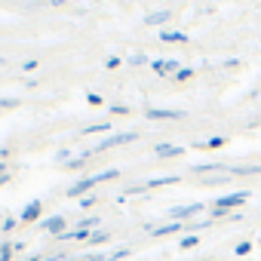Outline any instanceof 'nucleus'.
I'll list each match as a JSON object with an SVG mask.
<instances>
[{
  "instance_id": "nucleus-1",
  "label": "nucleus",
  "mask_w": 261,
  "mask_h": 261,
  "mask_svg": "<svg viewBox=\"0 0 261 261\" xmlns=\"http://www.w3.org/2000/svg\"><path fill=\"white\" fill-rule=\"evenodd\" d=\"M252 194L249 191H233V194H224V197H215L212 200V209H227V212H233V209H240V206H246V200H249Z\"/></svg>"
},
{
  "instance_id": "nucleus-2",
  "label": "nucleus",
  "mask_w": 261,
  "mask_h": 261,
  "mask_svg": "<svg viewBox=\"0 0 261 261\" xmlns=\"http://www.w3.org/2000/svg\"><path fill=\"white\" fill-rule=\"evenodd\" d=\"M139 139V133L136 129H129V133H117V136H108V139H101L98 145H95V154H101V151H111V148H120V145H133Z\"/></svg>"
},
{
  "instance_id": "nucleus-3",
  "label": "nucleus",
  "mask_w": 261,
  "mask_h": 261,
  "mask_svg": "<svg viewBox=\"0 0 261 261\" xmlns=\"http://www.w3.org/2000/svg\"><path fill=\"white\" fill-rule=\"evenodd\" d=\"M206 206L203 203H188V206H172L166 215L172 218V221H188V218H194V215H200Z\"/></svg>"
},
{
  "instance_id": "nucleus-4",
  "label": "nucleus",
  "mask_w": 261,
  "mask_h": 261,
  "mask_svg": "<svg viewBox=\"0 0 261 261\" xmlns=\"http://www.w3.org/2000/svg\"><path fill=\"white\" fill-rule=\"evenodd\" d=\"M65 227H68V218H65V215H49V218H43V221L37 224V230L53 233V237H62V233H65Z\"/></svg>"
},
{
  "instance_id": "nucleus-5",
  "label": "nucleus",
  "mask_w": 261,
  "mask_h": 261,
  "mask_svg": "<svg viewBox=\"0 0 261 261\" xmlns=\"http://www.w3.org/2000/svg\"><path fill=\"white\" fill-rule=\"evenodd\" d=\"M145 117L148 120H181L185 111H178V108H148Z\"/></svg>"
},
{
  "instance_id": "nucleus-6",
  "label": "nucleus",
  "mask_w": 261,
  "mask_h": 261,
  "mask_svg": "<svg viewBox=\"0 0 261 261\" xmlns=\"http://www.w3.org/2000/svg\"><path fill=\"white\" fill-rule=\"evenodd\" d=\"M185 151H188V148H178V145L160 142V145L154 148V157H157V160H172V157H185Z\"/></svg>"
},
{
  "instance_id": "nucleus-7",
  "label": "nucleus",
  "mask_w": 261,
  "mask_h": 261,
  "mask_svg": "<svg viewBox=\"0 0 261 261\" xmlns=\"http://www.w3.org/2000/svg\"><path fill=\"white\" fill-rule=\"evenodd\" d=\"M95 185H98V178H95V175H86V178L74 181V185H71V188H68L65 194H68V197H83V194H89V191H92Z\"/></svg>"
},
{
  "instance_id": "nucleus-8",
  "label": "nucleus",
  "mask_w": 261,
  "mask_h": 261,
  "mask_svg": "<svg viewBox=\"0 0 261 261\" xmlns=\"http://www.w3.org/2000/svg\"><path fill=\"white\" fill-rule=\"evenodd\" d=\"M40 215H43V203H40V200H31V203L22 209L19 221H22V224H28V221H40Z\"/></svg>"
},
{
  "instance_id": "nucleus-9",
  "label": "nucleus",
  "mask_w": 261,
  "mask_h": 261,
  "mask_svg": "<svg viewBox=\"0 0 261 261\" xmlns=\"http://www.w3.org/2000/svg\"><path fill=\"white\" fill-rule=\"evenodd\" d=\"M151 68H154V74H160V77H166V74H175L181 65L175 62V59H154L151 62Z\"/></svg>"
},
{
  "instance_id": "nucleus-10",
  "label": "nucleus",
  "mask_w": 261,
  "mask_h": 261,
  "mask_svg": "<svg viewBox=\"0 0 261 261\" xmlns=\"http://www.w3.org/2000/svg\"><path fill=\"white\" fill-rule=\"evenodd\" d=\"M169 22H172V13H169V10H157V13H148V16H145V25H154V28L169 25Z\"/></svg>"
},
{
  "instance_id": "nucleus-11",
  "label": "nucleus",
  "mask_w": 261,
  "mask_h": 261,
  "mask_svg": "<svg viewBox=\"0 0 261 261\" xmlns=\"http://www.w3.org/2000/svg\"><path fill=\"white\" fill-rule=\"evenodd\" d=\"M178 230H185V221H166V224L151 227V233H154V237H169V233H178Z\"/></svg>"
},
{
  "instance_id": "nucleus-12",
  "label": "nucleus",
  "mask_w": 261,
  "mask_h": 261,
  "mask_svg": "<svg viewBox=\"0 0 261 261\" xmlns=\"http://www.w3.org/2000/svg\"><path fill=\"white\" fill-rule=\"evenodd\" d=\"M160 40H163V43H188V34H185V31H169V28H163V31H160Z\"/></svg>"
},
{
  "instance_id": "nucleus-13",
  "label": "nucleus",
  "mask_w": 261,
  "mask_h": 261,
  "mask_svg": "<svg viewBox=\"0 0 261 261\" xmlns=\"http://www.w3.org/2000/svg\"><path fill=\"white\" fill-rule=\"evenodd\" d=\"M181 178H185V175H160V178H148L145 185H148V188H166V185H178Z\"/></svg>"
},
{
  "instance_id": "nucleus-14",
  "label": "nucleus",
  "mask_w": 261,
  "mask_h": 261,
  "mask_svg": "<svg viewBox=\"0 0 261 261\" xmlns=\"http://www.w3.org/2000/svg\"><path fill=\"white\" fill-rule=\"evenodd\" d=\"M224 136H212V139H206V142H197L194 148H203V151H215V148H224Z\"/></svg>"
},
{
  "instance_id": "nucleus-15",
  "label": "nucleus",
  "mask_w": 261,
  "mask_h": 261,
  "mask_svg": "<svg viewBox=\"0 0 261 261\" xmlns=\"http://www.w3.org/2000/svg\"><path fill=\"white\" fill-rule=\"evenodd\" d=\"M230 175H261V163L258 166H230Z\"/></svg>"
},
{
  "instance_id": "nucleus-16",
  "label": "nucleus",
  "mask_w": 261,
  "mask_h": 261,
  "mask_svg": "<svg viewBox=\"0 0 261 261\" xmlns=\"http://www.w3.org/2000/svg\"><path fill=\"white\" fill-rule=\"evenodd\" d=\"M80 133H83V136H95V133H111V123H92V126H83Z\"/></svg>"
},
{
  "instance_id": "nucleus-17",
  "label": "nucleus",
  "mask_w": 261,
  "mask_h": 261,
  "mask_svg": "<svg viewBox=\"0 0 261 261\" xmlns=\"http://www.w3.org/2000/svg\"><path fill=\"white\" fill-rule=\"evenodd\" d=\"M111 240V233L108 230H92L89 233V240H86V246H98V243H108Z\"/></svg>"
},
{
  "instance_id": "nucleus-18",
  "label": "nucleus",
  "mask_w": 261,
  "mask_h": 261,
  "mask_svg": "<svg viewBox=\"0 0 261 261\" xmlns=\"http://www.w3.org/2000/svg\"><path fill=\"white\" fill-rule=\"evenodd\" d=\"M194 74H197V71H194V68H188V65H185V68H178V71H175V74H172V77H175V80H178V83H185V80H194Z\"/></svg>"
},
{
  "instance_id": "nucleus-19",
  "label": "nucleus",
  "mask_w": 261,
  "mask_h": 261,
  "mask_svg": "<svg viewBox=\"0 0 261 261\" xmlns=\"http://www.w3.org/2000/svg\"><path fill=\"white\" fill-rule=\"evenodd\" d=\"M215 169H224V163H197V166H191V172H215Z\"/></svg>"
},
{
  "instance_id": "nucleus-20",
  "label": "nucleus",
  "mask_w": 261,
  "mask_h": 261,
  "mask_svg": "<svg viewBox=\"0 0 261 261\" xmlns=\"http://www.w3.org/2000/svg\"><path fill=\"white\" fill-rule=\"evenodd\" d=\"M95 203H98V197H92V194H86V197H80V200H77V206H80L83 212H86V209H92Z\"/></svg>"
},
{
  "instance_id": "nucleus-21",
  "label": "nucleus",
  "mask_w": 261,
  "mask_h": 261,
  "mask_svg": "<svg viewBox=\"0 0 261 261\" xmlns=\"http://www.w3.org/2000/svg\"><path fill=\"white\" fill-rule=\"evenodd\" d=\"M178 246H181V249H194V246H200V237H197V233H188V237H181Z\"/></svg>"
},
{
  "instance_id": "nucleus-22",
  "label": "nucleus",
  "mask_w": 261,
  "mask_h": 261,
  "mask_svg": "<svg viewBox=\"0 0 261 261\" xmlns=\"http://www.w3.org/2000/svg\"><path fill=\"white\" fill-rule=\"evenodd\" d=\"M249 252H252V243H249V240H243V243L233 246V255H237V258H243V255H249Z\"/></svg>"
},
{
  "instance_id": "nucleus-23",
  "label": "nucleus",
  "mask_w": 261,
  "mask_h": 261,
  "mask_svg": "<svg viewBox=\"0 0 261 261\" xmlns=\"http://www.w3.org/2000/svg\"><path fill=\"white\" fill-rule=\"evenodd\" d=\"M126 62L133 65V68H139V65H145V62H148V56H145V53H133V56L126 59Z\"/></svg>"
},
{
  "instance_id": "nucleus-24",
  "label": "nucleus",
  "mask_w": 261,
  "mask_h": 261,
  "mask_svg": "<svg viewBox=\"0 0 261 261\" xmlns=\"http://www.w3.org/2000/svg\"><path fill=\"white\" fill-rule=\"evenodd\" d=\"M19 224H22V221H19V218H13V215H10V218H4V224H0V227H4V233H10V230H16V227H19Z\"/></svg>"
},
{
  "instance_id": "nucleus-25",
  "label": "nucleus",
  "mask_w": 261,
  "mask_h": 261,
  "mask_svg": "<svg viewBox=\"0 0 261 261\" xmlns=\"http://www.w3.org/2000/svg\"><path fill=\"white\" fill-rule=\"evenodd\" d=\"M56 160L59 163H71L74 157H71V148H62V151H56Z\"/></svg>"
},
{
  "instance_id": "nucleus-26",
  "label": "nucleus",
  "mask_w": 261,
  "mask_h": 261,
  "mask_svg": "<svg viewBox=\"0 0 261 261\" xmlns=\"http://www.w3.org/2000/svg\"><path fill=\"white\" fill-rule=\"evenodd\" d=\"M10 108H19V98H0V111H10Z\"/></svg>"
},
{
  "instance_id": "nucleus-27",
  "label": "nucleus",
  "mask_w": 261,
  "mask_h": 261,
  "mask_svg": "<svg viewBox=\"0 0 261 261\" xmlns=\"http://www.w3.org/2000/svg\"><path fill=\"white\" fill-rule=\"evenodd\" d=\"M105 68H108V71H117V68H120V59H117V56H108V59H105Z\"/></svg>"
},
{
  "instance_id": "nucleus-28",
  "label": "nucleus",
  "mask_w": 261,
  "mask_h": 261,
  "mask_svg": "<svg viewBox=\"0 0 261 261\" xmlns=\"http://www.w3.org/2000/svg\"><path fill=\"white\" fill-rule=\"evenodd\" d=\"M86 101H89L92 108H98V105H105V98H101L98 92H89V95H86Z\"/></svg>"
},
{
  "instance_id": "nucleus-29",
  "label": "nucleus",
  "mask_w": 261,
  "mask_h": 261,
  "mask_svg": "<svg viewBox=\"0 0 261 261\" xmlns=\"http://www.w3.org/2000/svg\"><path fill=\"white\" fill-rule=\"evenodd\" d=\"M126 255H129V249H117V252L108 255V261H120V258H126Z\"/></svg>"
},
{
  "instance_id": "nucleus-30",
  "label": "nucleus",
  "mask_w": 261,
  "mask_h": 261,
  "mask_svg": "<svg viewBox=\"0 0 261 261\" xmlns=\"http://www.w3.org/2000/svg\"><path fill=\"white\" fill-rule=\"evenodd\" d=\"M111 114H120L123 117V114H129V105H111Z\"/></svg>"
},
{
  "instance_id": "nucleus-31",
  "label": "nucleus",
  "mask_w": 261,
  "mask_h": 261,
  "mask_svg": "<svg viewBox=\"0 0 261 261\" xmlns=\"http://www.w3.org/2000/svg\"><path fill=\"white\" fill-rule=\"evenodd\" d=\"M22 71H37V59H28V62L22 65Z\"/></svg>"
},
{
  "instance_id": "nucleus-32",
  "label": "nucleus",
  "mask_w": 261,
  "mask_h": 261,
  "mask_svg": "<svg viewBox=\"0 0 261 261\" xmlns=\"http://www.w3.org/2000/svg\"><path fill=\"white\" fill-rule=\"evenodd\" d=\"M10 181H13V172H10V175H0V188H4V185H10Z\"/></svg>"
},
{
  "instance_id": "nucleus-33",
  "label": "nucleus",
  "mask_w": 261,
  "mask_h": 261,
  "mask_svg": "<svg viewBox=\"0 0 261 261\" xmlns=\"http://www.w3.org/2000/svg\"><path fill=\"white\" fill-rule=\"evenodd\" d=\"M22 261H43V258H40V252H37V255H25Z\"/></svg>"
},
{
  "instance_id": "nucleus-34",
  "label": "nucleus",
  "mask_w": 261,
  "mask_h": 261,
  "mask_svg": "<svg viewBox=\"0 0 261 261\" xmlns=\"http://www.w3.org/2000/svg\"><path fill=\"white\" fill-rule=\"evenodd\" d=\"M0 175H10V166H7L4 160H0Z\"/></svg>"
},
{
  "instance_id": "nucleus-35",
  "label": "nucleus",
  "mask_w": 261,
  "mask_h": 261,
  "mask_svg": "<svg viewBox=\"0 0 261 261\" xmlns=\"http://www.w3.org/2000/svg\"><path fill=\"white\" fill-rule=\"evenodd\" d=\"M10 157V148H0V160H7Z\"/></svg>"
},
{
  "instance_id": "nucleus-36",
  "label": "nucleus",
  "mask_w": 261,
  "mask_h": 261,
  "mask_svg": "<svg viewBox=\"0 0 261 261\" xmlns=\"http://www.w3.org/2000/svg\"><path fill=\"white\" fill-rule=\"evenodd\" d=\"M65 4V0H49V7H62Z\"/></svg>"
},
{
  "instance_id": "nucleus-37",
  "label": "nucleus",
  "mask_w": 261,
  "mask_h": 261,
  "mask_svg": "<svg viewBox=\"0 0 261 261\" xmlns=\"http://www.w3.org/2000/svg\"><path fill=\"white\" fill-rule=\"evenodd\" d=\"M200 261H212V258H200Z\"/></svg>"
}]
</instances>
